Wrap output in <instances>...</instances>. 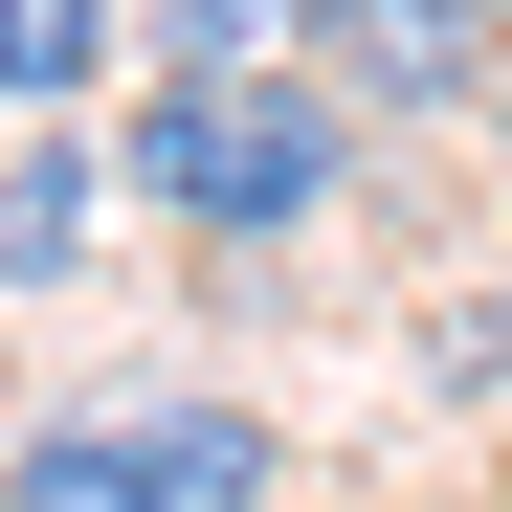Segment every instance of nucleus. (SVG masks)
Instances as JSON below:
<instances>
[{
	"instance_id": "obj_1",
	"label": "nucleus",
	"mask_w": 512,
	"mask_h": 512,
	"mask_svg": "<svg viewBox=\"0 0 512 512\" xmlns=\"http://www.w3.org/2000/svg\"><path fill=\"white\" fill-rule=\"evenodd\" d=\"M357 112L334 90H223V67H156V112L112 134V201L179 223V245H312L334 201H357Z\"/></svg>"
},
{
	"instance_id": "obj_2",
	"label": "nucleus",
	"mask_w": 512,
	"mask_h": 512,
	"mask_svg": "<svg viewBox=\"0 0 512 512\" xmlns=\"http://www.w3.org/2000/svg\"><path fill=\"white\" fill-rule=\"evenodd\" d=\"M0 512H290V423L223 379H134V401H45L0 446Z\"/></svg>"
},
{
	"instance_id": "obj_3",
	"label": "nucleus",
	"mask_w": 512,
	"mask_h": 512,
	"mask_svg": "<svg viewBox=\"0 0 512 512\" xmlns=\"http://www.w3.org/2000/svg\"><path fill=\"white\" fill-rule=\"evenodd\" d=\"M490 0H334V112H357V134H401V112H468L490 90Z\"/></svg>"
},
{
	"instance_id": "obj_4",
	"label": "nucleus",
	"mask_w": 512,
	"mask_h": 512,
	"mask_svg": "<svg viewBox=\"0 0 512 512\" xmlns=\"http://www.w3.org/2000/svg\"><path fill=\"white\" fill-rule=\"evenodd\" d=\"M156 67H223V90H334V0H156Z\"/></svg>"
},
{
	"instance_id": "obj_5",
	"label": "nucleus",
	"mask_w": 512,
	"mask_h": 512,
	"mask_svg": "<svg viewBox=\"0 0 512 512\" xmlns=\"http://www.w3.org/2000/svg\"><path fill=\"white\" fill-rule=\"evenodd\" d=\"M90 156H67V112H23V134H0V290H67V268H90Z\"/></svg>"
},
{
	"instance_id": "obj_6",
	"label": "nucleus",
	"mask_w": 512,
	"mask_h": 512,
	"mask_svg": "<svg viewBox=\"0 0 512 512\" xmlns=\"http://www.w3.org/2000/svg\"><path fill=\"white\" fill-rule=\"evenodd\" d=\"M112 45H134V0H0V134H23V112H90Z\"/></svg>"
},
{
	"instance_id": "obj_7",
	"label": "nucleus",
	"mask_w": 512,
	"mask_h": 512,
	"mask_svg": "<svg viewBox=\"0 0 512 512\" xmlns=\"http://www.w3.org/2000/svg\"><path fill=\"white\" fill-rule=\"evenodd\" d=\"M468 112H490V179H512V45H490V90H468Z\"/></svg>"
},
{
	"instance_id": "obj_8",
	"label": "nucleus",
	"mask_w": 512,
	"mask_h": 512,
	"mask_svg": "<svg viewBox=\"0 0 512 512\" xmlns=\"http://www.w3.org/2000/svg\"><path fill=\"white\" fill-rule=\"evenodd\" d=\"M490 512H512V468H490Z\"/></svg>"
}]
</instances>
